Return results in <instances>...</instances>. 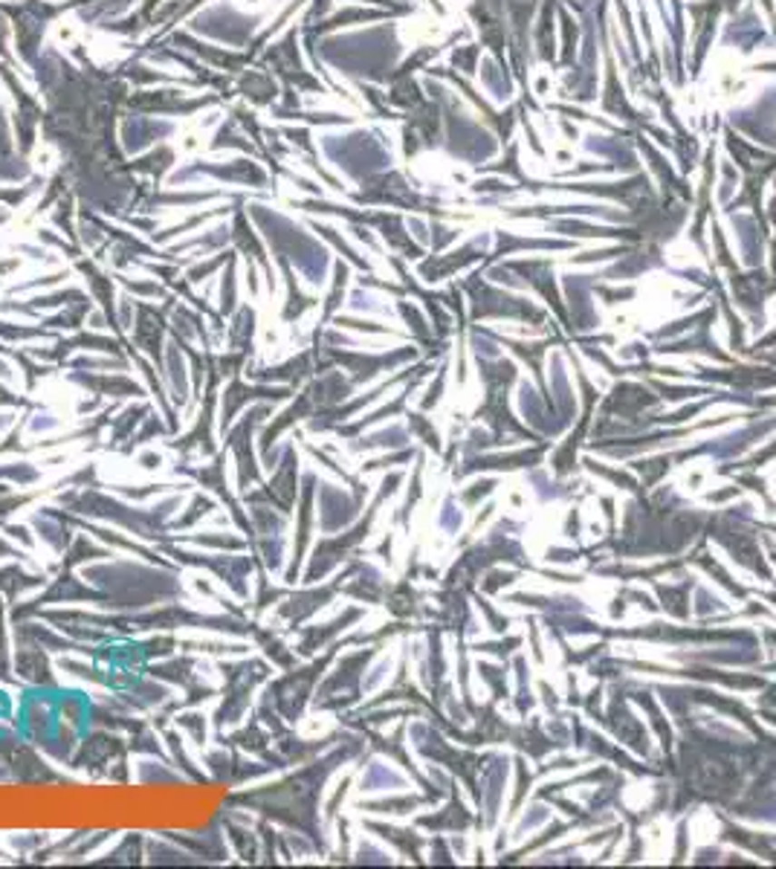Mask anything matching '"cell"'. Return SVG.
Here are the masks:
<instances>
[{"instance_id":"cell-1","label":"cell","mask_w":776,"mask_h":869,"mask_svg":"<svg viewBox=\"0 0 776 869\" xmlns=\"http://www.w3.org/2000/svg\"><path fill=\"white\" fill-rule=\"evenodd\" d=\"M218 669H221V676L230 681V690H226L223 696V701H221V707H218V713H215V730L218 734H223V727L226 725H238L241 722V716L247 713V707H250V693H252V687L258 681H264L267 676H270V667L264 664V661H243V664H218Z\"/></svg>"},{"instance_id":"cell-2","label":"cell","mask_w":776,"mask_h":869,"mask_svg":"<svg viewBox=\"0 0 776 869\" xmlns=\"http://www.w3.org/2000/svg\"><path fill=\"white\" fill-rule=\"evenodd\" d=\"M272 406L276 403H255L247 415H243L241 423L230 426V430L223 432V449H230L238 461V490L241 493H247L250 484L261 481V467H258L255 452H252V432L267 420V415H272Z\"/></svg>"},{"instance_id":"cell-3","label":"cell","mask_w":776,"mask_h":869,"mask_svg":"<svg viewBox=\"0 0 776 869\" xmlns=\"http://www.w3.org/2000/svg\"><path fill=\"white\" fill-rule=\"evenodd\" d=\"M293 386H267V383H252L247 386L238 377H232V383L223 389L221 394V432H226L230 426L235 423V415L243 409V406H252V403H284L293 398Z\"/></svg>"},{"instance_id":"cell-4","label":"cell","mask_w":776,"mask_h":869,"mask_svg":"<svg viewBox=\"0 0 776 869\" xmlns=\"http://www.w3.org/2000/svg\"><path fill=\"white\" fill-rule=\"evenodd\" d=\"M70 383H79L82 389H90L102 394V398H145V389L140 383H133L125 374H84V371H73Z\"/></svg>"},{"instance_id":"cell-5","label":"cell","mask_w":776,"mask_h":869,"mask_svg":"<svg viewBox=\"0 0 776 869\" xmlns=\"http://www.w3.org/2000/svg\"><path fill=\"white\" fill-rule=\"evenodd\" d=\"M128 745H122L119 736L113 734H93V736H84L82 742V756L70 762V768H87V771H102L104 765L111 762V756L116 754H125Z\"/></svg>"},{"instance_id":"cell-6","label":"cell","mask_w":776,"mask_h":869,"mask_svg":"<svg viewBox=\"0 0 776 869\" xmlns=\"http://www.w3.org/2000/svg\"><path fill=\"white\" fill-rule=\"evenodd\" d=\"M15 673L29 684H38V687H55L50 658L41 644H21V649L15 652Z\"/></svg>"},{"instance_id":"cell-7","label":"cell","mask_w":776,"mask_h":869,"mask_svg":"<svg viewBox=\"0 0 776 869\" xmlns=\"http://www.w3.org/2000/svg\"><path fill=\"white\" fill-rule=\"evenodd\" d=\"M122 342L111 340V337H93V333H79L73 340H58L55 348H24L29 357L35 360H53V362H64V357L75 348H93V351H104V354H119Z\"/></svg>"},{"instance_id":"cell-8","label":"cell","mask_w":776,"mask_h":869,"mask_svg":"<svg viewBox=\"0 0 776 869\" xmlns=\"http://www.w3.org/2000/svg\"><path fill=\"white\" fill-rule=\"evenodd\" d=\"M330 594H333V586H330V588H322V591H299V594L293 591L290 597H287V600L276 608V617L287 623L284 632H296L299 623L308 617V615H313L316 608H322V606L328 603Z\"/></svg>"},{"instance_id":"cell-9","label":"cell","mask_w":776,"mask_h":869,"mask_svg":"<svg viewBox=\"0 0 776 869\" xmlns=\"http://www.w3.org/2000/svg\"><path fill=\"white\" fill-rule=\"evenodd\" d=\"M313 484H316V476L313 472H308L304 476V508L299 510V519H301V525H299V530H296V542H293V562L287 566V571H284V586H293L296 579H299V562H301V554H304V545H308V522H310V496H313Z\"/></svg>"},{"instance_id":"cell-10","label":"cell","mask_w":776,"mask_h":869,"mask_svg":"<svg viewBox=\"0 0 776 869\" xmlns=\"http://www.w3.org/2000/svg\"><path fill=\"white\" fill-rule=\"evenodd\" d=\"M148 411H154L148 403H136V406H128L125 411H122L119 418H113L111 420V430H113V435H111V444H108V449H122L125 447V440H131V435H133V430L140 426L142 420H145V415Z\"/></svg>"},{"instance_id":"cell-11","label":"cell","mask_w":776,"mask_h":869,"mask_svg":"<svg viewBox=\"0 0 776 869\" xmlns=\"http://www.w3.org/2000/svg\"><path fill=\"white\" fill-rule=\"evenodd\" d=\"M47 583V574H26L24 568L18 566H9V568H0V591H6V600L15 603V597L29 588H38Z\"/></svg>"},{"instance_id":"cell-12","label":"cell","mask_w":776,"mask_h":869,"mask_svg":"<svg viewBox=\"0 0 776 869\" xmlns=\"http://www.w3.org/2000/svg\"><path fill=\"white\" fill-rule=\"evenodd\" d=\"M252 333H255V313L252 308H241L235 322L230 325V333H226V342H230V351H243V354H252Z\"/></svg>"},{"instance_id":"cell-13","label":"cell","mask_w":776,"mask_h":869,"mask_svg":"<svg viewBox=\"0 0 776 869\" xmlns=\"http://www.w3.org/2000/svg\"><path fill=\"white\" fill-rule=\"evenodd\" d=\"M182 542H192V545H209V548H221V551H243L247 548V542L243 539H238V537H232V533H221V530H211V533H194V537H182Z\"/></svg>"},{"instance_id":"cell-14","label":"cell","mask_w":776,"mask_h":869,"mask_svg":"<svg viewBox=\"0 0 776 869\" xmlns=\"http://www.w3.org/2000/svg\"><path fill=\"white\" fill-rule=\"evenodd\" d=\"M96 557H113L111 551H104V548H96V545H90L87 542V537H79L75 539V545H73V551L61 559V571H70L73 566H79V562H87V559H96Z\"/></svg>"},{"instance_id":"cell-15","label":"cell","mask_w":776,"mask_h":869,"mask_svg":"<svg viewBox=\"0 0 776 869\" xmlns=\"http://www.w3.org/2000/svg\"><path fill=\"white\" fill-rule=\"evenodd\" d=\"M226 832H230V841L238 846V855L243 858V861H258V834H252L250 829H238V826H226Z\"/></svg>"},{"instance_id":"cell-16","label":"cell","mask_w":776,"mask_h":869,"mask_svg":"<svg viewBox=\"0 0 776 869\" xmlns=\"http://www.w3.org/2000/svg\"><path fill=\"white\" fill-rule=\"evenodd\" d=\"M177 727L189 730L197 748H203V745H206V716L203 713H197V710L177 713Z\"/></svg>"},{"instance_id":"cell-17","label":"cell","mask_w":776,"mask_h":869,"mask_svg":"<svg viewBox=\"0 0 776 869\" xmlns=\"http://www.w3.org/2000/svg\"><path fill=\"white\" fill-rule=\"evenodd\" d=\"M211 510H215V501H211V499H206V496H201V493H197V496L192 499V505H189V513L182 516V519L172 522V528H174V530L192 528V525H194L197 519H203V516H209Z\"/></svg>"},{"instance_id":"cell-18","label":"cell","mask_w":776,"mask_h":869,"mask_svg":"<svg viewBox=\"0 0 776 869\" xmlns=\"http://www.w3.org/2000/svg\"><path fill=\"white\" fill-rule=\"evenodd\" d=\"M12 357L18 360V365L24 369V374H26V391H33L35 389V383H38V377H47L53 369L50 365H38V362H29V354L26 351H12Z\"/></svg>"},{"instance_id":"cell-19","label":"cell","mask_w":776,"mask_h":869,"mask_svg":"<svg viewBox=\"0 0 776 869\" xmlns=\"http://www.w3.org/2000/svg\"><path fill=\"white\" fill-rule=\"evenodd\" d=\"M165 742H169V748H172V754H174V759L182 765V771H189L194 780H206V776L201 774V771H194V762L186 756V751H182V739L174 734V730H165Z\"/></svg>"},{"instance_id":"cell-20","label":"cell","mask_w":776,"mask_h":869,"mask_svg":"<svg viewBox=\"0 0 776 869\" xmlns=\"http://www.w3.org/2000/svg\"><path fill=\"white\" fill-rule=\"evenodd\" d=\"M0 476H9L12 481H18V484H29V481H35L41 472L35 467H29L26 461H21L18 467H0Z\"/></svg>"},{"instance_id":"cell-21","label":"cell","mask_w":776,"mask_h":869,"mask_svg":"<svg viewBox=\"0 0 776 869\" xmlns=\"http://www.w3.org/2000/svg\"><path fill=\"white\" fill-rule=\"evenodd\" d=\"M0 678H9V652H6V635H4V603H0Z\"/></svg>"},{"instance_id":"cell-22","label":"cell","mask_w":776,"mask_h":869,"mask_svg":"<svg viewBox=\"0 0 776 869\" xmlns=\"http://www.w3.org/2000/svg\"><path fill=\"white\" fill-rule=\"evenodd\" d=\"M0 528H4V530L9 533L12 539H21V542H24L26 548H33V545H35V542H33V537H29V530H26L24 525H6V522H4V525H0Z\"/></svg>"},{"instance_id":"cell-23","label":"cell","mask_w":776,"mask_h":869,"mask_svg":"<svg viewBox=\"0 0 776 869\" xmlns=\"http://www.w3.org/2000/svg\"><path fill=\"white\" fill-rule=\"evenodd\" d=\"M140 467L142 469H160L162 467V455L160 452H142L140 455Z\"/></svg>"},{"instance_id":"cell-24","label":"cell","mask_w":776,"mask_h":869,"mask_svg":"<svg viewBox=\"0 0 776 869\" xmlns=\"http://www.w3.org/2000/svg\"><path fill=\"white\" fill-rule=\"evenodd\" d=\"M0 557H18V559H26V562H29V557H26V554H21L18 548H12L6 539H0Z\"/></svg>"},{"instance_id":"cell-25","label":"cell","mask_w":776,"mask_h":869,"mask_svg":"<svg viewBox=\"0 0 776 869\" xmlns=\"http://www.w3.org/2000/svg\"><path fill=\"white\" fill-rule=\"evenodd\" d=\"M9 423H12V415H0V430H4V426H9Z\"/></svg>"}]
</instances>
